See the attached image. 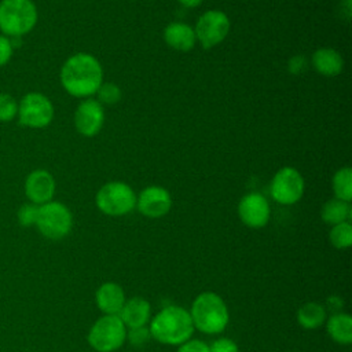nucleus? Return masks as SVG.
<instances>
[{
  "mask_svg": "<svg viewBox=\"0 0 352 352\" xmlns=\"http://www.w3.org/2000/svg\"><path fill=\"white\" fill-rule=\"evenodd\" d=\"M54 104L48 96L41 92H28L18 102V121L21 125L32 129L48 126L54 120Z\"/></svg>",
  "mask_w": 352,
  "mask_h": 352,
  "instance_id": "nucleus-8",
  "label": "nucleus"
},
{
  "mask_svg": "<svg viewBox=\"0 0 352 352\" xmlns=\"http://www.w3.org/2000/svg\"><path fill=\"white\" fill-rule=\"evenodd\" d=\"M164 40L165 43L179 51V52H188L197 44V37L194 28L186 22H170L164 29Z\"/></svg>",
  "mask_w": 352,
  "mask_h": 352,
  "instance_id": "nucleus-15",
  "label": "nucleus"
},
{
  "mask_svg": "<svg viewBox=\"0 0 352 352\" xmlns=\"http://www.w3.org/2000/svg\"><path fill=\"white\" fill-rule=\"evenodd\" d=\"M190 316L194 329H198L205 334L221 333L227 327L230 319L224 300L213 292H204L195 297Z\"/></svg>",
  "mask_w": 352,
  "mask_h": 352,
  "instance_id": "nucleus-3",
  "label": "nucleus"
},
{
  "mask_svg": "<svg viewBox=\"0 0 352 352\" xmlns=\"http://www.w3.org/2000/svg\"><path fill=\"white\" fill-rule=\"evenodd\" d=\"M37 214H38V205L26 202L18 209L16 219L22 227H32V226H36Z\"/></svg>",
  "mask_w": 352,
  "mask_h": 352,
  "instance_id": "nucleus-26",
  "label": "nucleus"
},
{
  "mask_svg": "<svg viewBox=\"0 0 352 352\" xmlns=\"http://www.w3.org/2000/svg\"><path fill=\"white\" fill-rule=\"evenodd\" d=\"M150 315H151V307L148 301L140 297H133L125 301L118 314L125 327L128 326L129 329L144 326L148 322Z\"/></svg>",
  "mask_w": 352,
  "mask_h": 352,
  "instance_id": "nucleus-18",
  "label": "nucleus"
},
{
  "mask_svg": "<svg viewBox=\"0 0 352 352\" xmlns=\"http://www.w3.org/2000/svg\"><path fill=\"white\" fill-rule=\"evenodd\" d=\"M25 195L29 202L43 205L52 201L56 183L54 176L45 169H34L25 179Z\"/></svg>",
  "mask_w": 352,
  "mask_h": 352,
  "instance_id": "nucleus-14",
  "label": "nucleus"
},
{
  "mask_svg": "<svg viewBox=\"0 0 352 352\" xmlns=\"http://www.w3.org/2000/svg\"><path fill=\"white\" fill-rule=\"evenodd\" d=\"M307 67H308V59L304 55H294L287 62V70L294 76L302 74L307 70Z\"/></svg>",
  "mask_w": 352,
  "mask_h": 352,
  "instance_id": "nucleus-29",
  "label": "nucleus"
},
{
  "mask_svg": "<svg viewBox=\"0 0 352 352\" xmlns=\"http://www.w3.org/2000/svg\"><path fill=\"white\" fill-rule=\"evenodd\" d=\"M351 216H352L351 202H345L338 198H331L326 201L320 210L322 220L330 226H336L342 221H349Z\"/></svg>",
  "mask_w": 352,
  "mask_h": 352,
  "instance_id": "nucleus-20",
  "label": "nucleus"
},
{
  "mask_svg": "<svg viewBox=\"0 0 352 352\" xmlns=\"http://www.w3.org/2000/svg\"><path fill=\"white\" fill-rule=\"evenodd\" d=\"M104 124V107L94 98L84 99L74 111L76 131L85 136L92 138L102 129Z\"/></svg>",
  "mask_w": 352,
  "mask_h": 352,
  "instance_id": "nucleus-11",
  "label": "nucleus"
},
{
  "mask_svg": "<svg viewBox=\"0 0 352 352\" xmlns=\"http://www.w3.org/2000/svg\"><path fill=\"white\" fill-rule=\"evenodd\" d=\"M238 216L241 221L250 228H261L267 226L271 208L267 198L260 192H249L243 195L238 204Z\"/></svg>",
  "mask_w": 352,
  "mask_h": 352,
  "instance_id": "nucleus-12",
  "label": "nucleus"
},
{
  "mask_svg": "<svg viewBox=\"0 0 352 352\" xmlns=\"http://www.w3.org/2000/svg\"><path fill=\"white\" fill-rule=\"evenodd\" d=\"M311 65L316 73L326 77H336L344 70L341 54L330 47L318 48L311 56Z\"/></svg>",
  "mask_w": 352,
  "mask_h": 352,
  "instance_id": "nucleus-17",
  "label": "nucleus"
},
{
  "mask_svg": "<svg viewBox=\"0 0 352 352\" xmlns=\"http://www.w3.org/2000/svg\"><path fill=\"white\" fill-rule=\"evenodd\" d=\"M12 52H14V45L11 43V38L4 34H0V67L10 62Z\"/></svg>",
  "mask_w": 352,
  "mask_h": 352,
  "instance_id": "nucleus-28",
  "label": "nucleus"
},
{
  "mask_svg": "<svg viewBox=\"0 0 352 352\" xmlns=\"http://www.w3.org/2000/svg\"><path fill=\"white\" fill-rule=\"evenodd\" d=\"M305 182L300 170L293 166H283L271 179L270 194L280 205H293L304 194Z\"/></svg>",
  "mask_w": 352,
  "mask_h": 352,
  "instance_id": "nucleus-10",
  "label": "nucleus"
},
{
  "mask_svg": "<svg viewBox=\"0 0 352 352\" xmlns=\"http://www.w3.org/2000/svg\"><path fill=\"white\" fill-rule=\"evenodd\" d=\"M95 95L96 100L102 106H114L120 102L122 92L121 88L114 82H102Z\"/></svg>",
  "mask_w": 352,
  "mask_h": 352,
  "instance_id": "nucleus-24",
  "label": "nucleus"
},
{
  "mask_svg": "<svg viewBox=\"0 0 352 352\" xmlns=\"http://www.w3.org/2000/svg\"><path fill=\"white\" fill-rule=\"evenodd\" d=\"M36 227L47 239L59 241L72 231V212L65 204L52 199L38 206Z\"/></svg>",
  "mask_w": 352,
  "mask_h": 352,
  "instance_id": "nucleus-6",
  "label": "nucleus"
},
{
  "mask_svg": "<svg viewBox=\"0 0 352 352\" xmlns=\"http://www.w3.org/2000/svg\"><path fill=\"white\" fill-rule=\"evenodd\" d=\"M125 338L126 329L118 315L99 318L88 333V342L98 352H113L122 346Z\"/></svg>",
  "mask_w": 352,
  "mask_h": 352,
  "instance_id": "nucleus-7",
  "label": "nucleus"
},
{
  "mask_svg": "<svg viewBox=\"0 0 352 352\" xmlns=\"http://www.w3.org/2000/svg\"><path fill=\"white\" fill-rule=\"evenodd\" d=\"M126 337H128V340L131 341L132 345H135V346H142V345H144V344L150 340L151 334H150V330H148V329H146L144 326H142V327L131 329L129 333H126Z\"/></svg>",
  "mask_w": 352,
  "mask_h": 352,
  "instance_id": "nucleus-27",
  "label": "nucleus"
},
{
  "mask_svg": "<svg viewBox=\"0 0 352 352\" xmlns=\"http://www.w3.org/2000/svg\"><path fill=\"white\" fill-rule=\"evenodd\" d=\"M95 204L107 216H124L136 206V194L125 182L114 180L103 184L98 190Z\"/></svg>",
  "mask_w": 352,
  "mask_h": 352,
  "instance_id": "nucleus-5",
  "label": "nucleus"
},
{
  "mask_svg": "<svg viewBox=\"0 0 352 352\" xmlns=\"http://www.w3.org/2000/svg\"><path fill=\"white\" fill-rule=\"evenodd\" d=\"M150 334L165 345H182L190 340L194 324L190 312L183 307L169 305L162 308L150 323Z\"/></svg>",
  "mask_w": 352,
  "mask_h": 352,
  "instance_id": "nucleus-2",
  "label": "nucleus"
},
{
  "mask_svg": "<svg viewBox=\"0 0 352 352\" xmlns=\"http://www.w3.org/2000/svg\"><path fill=\"white\" fill-rule=\"evenodd\" d=\"M59 78L69 95L87 99L94 96L103 82V67L92 54L77 52L63 62Z\"/></svg>",
  "mask_w": 352,
  "mask_h": 352,
  "instance_id": "nucleus-1",
  "label": "nucleus"
},
{
  "mask_svg": "<svg viewBox=\"0 0 352 352\" xmlns=\"http://www.w3.org/2000/svg\"><path fill=\"white\" fill-rule=\"evenodd\" d=\"M330 243L337 249H346L352 245V226L349 221H342L331 227L329 232Z\"/></svg>",
  "mask_w": 352,
  "mask_h": 352,
  "instance_id": "nucleus-23",
  "label": "nucleus"
},
{
  "mask_svg": "<svg viewBox=\"0 0 352 352\" xmlns=\"http://www.w3.org/2000/svg\"><path fill=\"white\" fill-rule=\"evenodd\" d=\"M326 320V309L319 302H307L297 311V322L307 330L318 329Z\"/></svg>",
  "mask_w": 352,
  "mask_h": 352,
  "instance_id": "nucleus-21",
  "label": "nucleus"
},
{
  "mask_svg": "<svg viewBox=\"0 0 352 352\" xmlns=\"http://www.w3.org/2000/svg\"><path fill=\"white\" fill-rule=\"evenodd\" d=\"M209 352H239L238 345L230 338H219L212 342Z\"/></svg>",
  "mask_w": 352,
  "mask_h": 352,
  "instance_id": "nucleus-30",
  "label": "nucleus"
},
{
  "mask_svg": "<svg viewBox=\"0 0 352 352\" xmlns=\"http://www.w3.org/2000/svg\"><path fill=\"white\" fill-rule=\"evenodd\" d=\"M183 7L186 8H195L198 7L204 0H177Z\"/></svg>",
  "mask_w": 352,
  "mask_h": 352,
  "instance_id": "nucleus-32",
  "label": "nucleus"
},
{
  "mask_svg": "<svg viewBox=\"0 0 352 352\" xmlns=\"http://www.w3.org/2000/svg\"><path fill=\"white\" fill-rule=\"evenodd\" d=\"M331 187L334 192V198H338L345 202H351L352 199V168L342 166L336 170L331 179Z\"/></svg>",
  "mask_w": 352,
  "mask_h": 352,
  "instance_id": "nucleus-22",
  "label": "nucleus"
},
{
  "mask_svg": "<svg viewBox=\"0 0 352 352\" xmlns=\"http://www.w3.org/2000/svg\"><path fill=\"white\" fill-rule=\"evenodd\" d=\"M329 336L341 345H349L352 342V318L348 314L337 312L327 319Z\"/></svg>",
  "mask_w": 352,
  "mask_h": 352,
  "instance_id": "nucleus-19",
  "label": "nucleus"
},
{
  "mask_svg": "<svg viewBox=\"0 0 352 352\" xmlns=\"http://www.w3.org/2000/svg\"><path fill=\"white\" fill-rule=\"evenodd\" d=\"M18 114V102L10 94L0 92V121H12Z\"/></svg>",
  "mask_w": 352,
  "mask_h": 352,
  "instance_id": "nucleus-25",
  "label": "nucleus"
},
{
  "mask_svg": "<svg viewBox=\"0 0 352 352\" xmlns=\"http://www.w3.org/2000/svg\"><path fill=\"white\" fill-rule=\"evenodd\" d=\"M38 12L32 0L0 1V32L12 38L32 32L37 23Z\"/></svg>",
  "mask_w": 352,
  "mask_h": 352,
  "instance_id": "nucleus-4",
  "label": "nucleus"
},
{
  "mask_svg": "<svg viewBox=\"0 0 352 352\" xmlns=\"http://www.w3.org/2000/svg\"><path fill=\"white\" fill-rule=\"evenodd\" d=\"M177 352H209V345L199 340H187L179 345Z\"/></svg>",
  "mask_w": 352,
  "mask_h": 352,
  "instance_id": "nucleus-31",
  "label": "nucleus"
},
{
  "mask_svg": "<svg viewBox=\"0 0 352 352\" xmlns=\"http://www.w3.org/2000/svg\"><path fill=\"white\" fill-rule=\"evenodd\" d=\"M138 210L150 219L165 216L172 208V197L165 187L148 186L136 195Z\"/></svg>",
  "mask_w": 352,
  "mask_h": 352,
  "instance_id": "nucleus-13",
  "label": "nucleus"
},
{
  "mask_svg": "<svg viewBox=\"0 0 352 352\" xmlns=\"http://www.w3.org/2000/svg\"><path fill=\"white\" fill-rule=\"evenodd\" d=\"M231 29V21L224 11L208 10L198 18L194 32L202 48L210 50L224 41Z\"/></svg>",
  "mask_w": 352,
  "mask_h": 352,
  "instance_id": "nucleus-9",
  "label": "nucleus"
},
{
  "mask_svg": "<svg viewBox=\"0 0 352 352\" xmlns=\"http://www.w3.org/2000/svg\"><path fill=\"white\" fill-rule=\"evenodd\" d=\"M95 301L104 315H118L125 302V294L118 283L106 282L96 290Z\"/></svg>",
  "mask_w": 352,
  "mask_h": 352,
  "instance_id": "nucleus-16",
  "label": "nucleus"
}]
</instances>
